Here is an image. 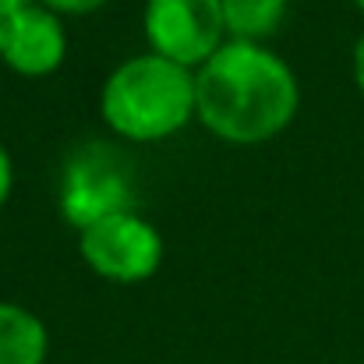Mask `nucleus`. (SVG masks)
<instances>
[{"label": "nucleus", "mask_w": 364, "mask_h": 364, "mask_svg": "<svg viewBox=\"0 0 364 364\" xmlns=\"http://www.w3.org/2000/svg\"><path fill=\"white\" fill-rule=\"evenodd\" d=\"M25 4H32V0H0V21L11 14V11H18V7H25Z\"/></svg>", "instance_id": "f8f14e48"}, {"label": "nucleus", "mask_w": 364, "mask_h": 364, "mask_svg": "<svg viewBox=\"0 0 364 364\" xmlns=\"http://www.w3.org/2000/svg\"><path fill=\"white\" fill-rule=\"evenodd\" d=\"M223 21H227V39L241 43H269L290 11V0H220Z\"/></svg>", "instance_id": "6e6552de"}, {"label": "nucleus", "mask_w": 364, "mask_h": 364, "mask_svg": "<svg viewBox=\"0 0 364 364\" xmlns=\"http://www.w3.org/2000/svg\"><path fill=\"white\" fill-rule=\"evenodd\" d=\"M100 117L121 141H166L195 124V71L152 50L134 53L107 75Z\"/></svg>", "instance_id": "f03ea898"}, {"label": "nucleus", "mask_w": 364, "mask_h": 364, "mask_svg": "<svg viewBox=\"0 0 364 364\" xmlns=\"http://www.w3.org/2000/svg\"><path fill=\"white\" fill-rule=\"evenodd\" d=\"M350 4H354V7H358V11L364 14V0H350Z\"/></svg>", "instance_id": "ddd939ff"}, {"label": "nucleus", "mask_w": 364, "mask_h": 364, "mask_svg": "<svg viewBox=\"0 0 364 364\" xmlns=\"http://www.w3.org/2000/svg\"><path fill=\"white\" fill-rule=\"evenodd\" d=\"M50 333L43 318L14 301H0V364H46Z\"/></svg>", "instance_id": "0eeeda50"}, {"label": "nucleus", "mask_w": 364, "mask_h": 364, "mask_svg": "<svg viewBox=\"0 0 364 364\" xmlns=\"http://www.w3.org/2000/svg\"><path fill=\"white\" fill-rule=\"evenodd\" d=\"M68 60L64 18L43 4H25L0 21V64L18 78H50Z\"/></svg>", "instance_id": "423d86ee"}, {"label": "nucleus", "mask_w": 364, "mask_h": 364, "mask_svg": "<svg viewBox=\"0 0 364 364\" xmlns=\"http://www.w3.org/2000/svg\"><path fill=\"white\" fill-rule=\"evenodd\" d=\"M354 85H358V92H361V100H364V32L358 36V43H354Z\"/></svg>", "instance_id": "9b49d317"}, {"label": "nucleus", "mask_w": 364, "mask_h": 364, "mask_svg": "<svg viewBox=\"0 0 364 364\" xmlns=\"http://www.w3.org/2000/svg\"><path fill=\"white\" fill-rule=\"evenodd\" d=\"M141 32L152 53L191 71H198L227 43L220 0H145Z\"/></svg>", "instance_id": "39448f33"}, {"label": "nucleus", "mask_w": 364, "mask_h": 364, "mask_svg": "<svg viewBox=\"0 0 364 364\" xmlns=\"http://www.w3.org/2000/svg\"><path fill=\"white\" fill-rule=\"evenodd\" d=\"M131 198H134L131 173L121 156L114 149H107L103 141L82 145L64 163L60 188H57V209L68 227L85 230L114 213L134 209Z\"/></svg>", "instance_id": "20e7f679"}, {"label": "nucleus", "mask_w": 364, "mask_h": 364, "mask_svg": "<svg viewBox=\"0 0 364 364\" xmlns=\"http://www.w3.org/2000/svg\"><path fill=\"white\" fill-rule=\"evenodd\" d=\"M163 251L166 244H163L159 227L134 209L114 213L78 230V255L85 269L117 287L152 279L163 265Z\"/></svg>", "instance_id": "7ed1b4c3"}, {"label": "nucleus", "mask_w": 364, "mask_h": 364, "mask_svg": "<svg viewBox=\"0 0 364 364\" xmlns=\"http://www.w3.org/2000/svg\"><path fill=\"white\" fill-rule=\"evenodd\" d=\"M11 188H14V163H11V152H7V145L0 141V209L7 205V198H11Z\"/></svg>", "instance_id": "9d476101"}, {"label": "nucleus", "mask_w": 364, "mask_h": 364, "mask_svg": "<svg viewBox=\"0 0 364 364\" xmlns=\"http://www.w3.org/2000/svg\"><path fill=\"white\" fill-rule=\"evenodd\" d=\"M301 110L294 68L269 43L227 39L195 71V121L223 145H265Z\"/></svg>", "instance_id": "f257e3e1"}, {"label": "nucleus", "mask_w": 364, "mask_h": 364, "mask_svg": "<svg viewBox=\"0 0 364 364\" xmlns=\"http://www.w3.org/2000/svg\"><path fill=\"white\" fill-rule=\"evenodd\" d=\"M36 4L50 7V11H53V14H60V18H85V14L103 11L110 0H36Z\"/></svg>", "instance_id": "1a4fd4ad"}]
</instances>
